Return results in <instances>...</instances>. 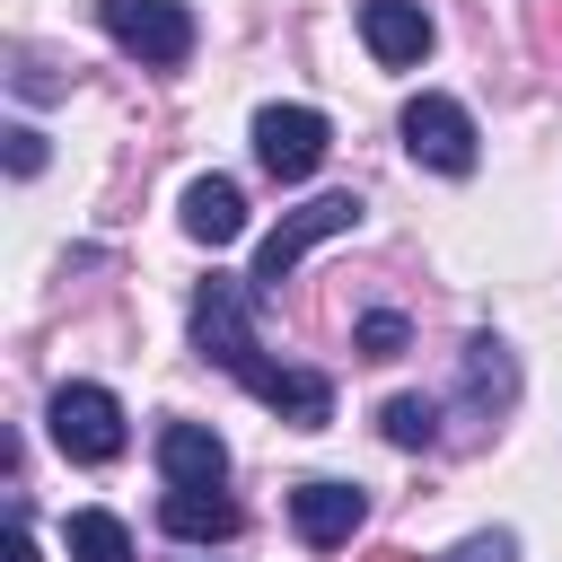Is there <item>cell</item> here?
I'll use <instances>...</instances> for the list:
<instances>
[{
    "mask_svg": "<svg viewBox=\"0 0 562 562\" xmlns=\"http://www.w3.org/2000/svg\"><path fill=\"white\" fill-rule=\"evenodd\" d=\"M193 351L220 360V369H228L263 413H281L290 430H325V422H334V386H325L316 369L263 360V342H255V325H246V290H237L228 272H211V281L193 290Z\"/></svg>",
    "mask_w": 562,
    "mask_h": 562,
    "instance_id": "obj_1",
    "label": "cell"
},
{
    "mask_svg": "<svg viewBox=\"0 0 562 562\" xmlns=\"http://www.w3.org/2000/svg\"><path fill=\"white\" fill-rule=\"evenodd\" d=\"M351 228H360V193H316V202L281 211V228L255 246V290H281V281L299 272V255H307V246H325V237H351Z\"/></svg>",
    "mask_w": 562,
    "mask_h": 562,
    "instance_id": "obj_2",
    "label": "cell"
},
{
    "mask_svg": "<svg viewBox=\"0 0 562 562\" xmlns=\"http://www.w3.org/2000/svg\"><path fill=\"white\" fill-rule=\"evenodd\" d=\"M44 422H53V448H61L70 465H114V457H123V404H114L105 386H88V378H70V386L44 404Z\"/></svg>",
    "mask_w": 562,
    "mask_h": 562,
    "instance_id": "obj_3",
    "label": "cell"
},
{
    "mask_svg": "<svg viewBox=\"0 0 562 562\" xmlns=\"http://www.w3.org/2000/svg\"><path fill=\"white\" fill-rule=\"evenodd\" d=\"M325 149H334V132H325L316 105H263L255 114V158H263L272 184H307L325 167Z\"/></svg>",
    "mask_w": 562,
    "mask_h": 562,
    "instance_id": "obj_4",
    "label": "cell"
},
{
    "mask_svg": "<svg viewBox=\"0 0 562 562\" xmlns=\"http://www.w3.org/2000/svg\"><path fill=\"white\" fill-rule=\"evenodd\" d=\"M97 18H105V35L123 44V53H140V61H184L193 53V9L184 0H97Z\"/></svg>",
    "mask_w": 562,
    "mask_h": 562,
    "instance_id": "obj_5",
    "label": "cell"
},
{
    "mask_svg": "<svg viewBox=\"0 0 562 562\" xmlns=\"http://www.w3.org/2000/svg\"><path fill=\"white\" fill-rule=\"evenodd\" d=\"M404 149H413L422 167H439V176H474V114H465L457 97L422 88V97L404 105Z\"/></svg>",
    "mask_w": 562,
    "mask_h": 562,
    "instance_id": "obj_6",
    "label": "cell"
},
{
    "mask_svg": "<svg viewBox=\"0 0 562 562\" xmlns=\"http://www.w3.org/2000/svg\"><path fill=\"white\" fill-rule=\"evenodd\" d=\"M360 518H369V492H360V483L316 474V483H299V492H290V527H299V544H316V553L351 544V536H360Z\"/></svg>",
    "mask_w": 562,
    "mask_h": 562,
    "instance_id": "obj_7",
    "label": "cell"
},
{
    "mask_svg": "<svg viewBox=\"0 0 562 562\" xmlns=\"http://www.w3.org/2000/svg\"><path fill=\"white\" fill-rule=\"evenodd\" d=\"M158 474H167L176 492H220V483H228V448H220V430H202V422H167V430H158Z\"/></svg>",
    "mask_w": 562,
    "mask_h": 562,
    "instance_id": "obj_8",
    "label": "cell"
},
{
    "mask_svg": "<svg viewBox=\"0 0 562 562\" xmlns=\"http://www.w3.org/2000/svg\"><path fill=\"white\" fill-rule=\"evenodd\" d=\"M360 44L386 61V70H413L430 53V18L422 0H360Z\"/></svg>",
    "mask_w": 562,
    "mask_h": 562,
    "instance_id": "obj_9",
    "label": "cell"
},
{
    "mask_svg": "<svg viewBox=\"0 0 562 562\" xmlns=\"http://www.w3.org/2000/svg\"><path fill=\"white\" fill-rule=\"evenodd\" d=\"M158 527L184 536V544H228V536H237V501H220V492H176V483H167Z\"/></svg>",
    "mask_w": 562,
    "mask_h": 562,
    "instance_id": "obj_10",
    "label": "cell"
},
{
    "mask_svg": "<svg viewBox=\"0 0 562 562\" xmlns=\"http://www.w3.org/2000/svg\"><path fill=\"white\" fill-rule=\"evenodd\" d=\"M184 228H193L202 246H228V237L246 228V193H237L228 176H193V184H184Z\"/></svg>",
    "mask_w": 562,
    "mask_h": 562,
    "instance_id": "obj_11",
    "label": "cell"
},
{
    "mask_svg": "<svg viewBox=\"0 0 562 562\" xmlns=\"http://www.w3.org/2000/svg\"><path fill=\"white\" fill-rule=\"evenodd\" d=\"M465 404H474V413H509V404H518V360H509V342H492V334L465 342Z\"/></svg>",
    "mask_w": 562,
    "mask_h": 562,
    "instance_id": "obj_12",
    "label": "cell"
},
{
    "mask_svg": "<svg viewBox=\"0 0 562 562\" xmlns=\"http://www.w3.org/2000/svg\"><path fill=\"white\" fill-rule=\"evenodd\" d=\"M70 562H132V536H123V518H105V509H79V518H70Z\"/></svg>",
    "mask_w": 562,
    "mask_h": 562,
    "instance_id": "obj_13",
    "label": "cell"
},
{
    "mask_svg": "<svg viewBox=\"0 0 562 562\" xmlns=\"http://www.w3.org/2000/svg\"><path fill=\"white\" fill-rule=\"evenodd\" d=\"M378 430H386L395 448H430V439H439V404H430V395H395V404L378 413Z\"/></svg>",
    "mask_w": 562,
    "mask_h": 562,
    "instance_id": "obj_14",
    "label": "cell"
},
{
    "mask_svg": "<svg viewBox=\"0 0 562 562\" xmlns=\"http://www.w3.org/2000/svg\"><path fill=\"white\" fill-rule=\"evenodd\" d=\"M351 342H360V360H395V351L413 342V325H404L395 307H369V316L351 325Z\"/></svg>",
    "mask_w": 562,
    "mask_h": 562,
    "instance_id": "obj_15",
    "label": "cell"
},
{
    "mask_svg": "<svg viewBox=\"0 0 562 562\" xmlns=\"http://www.w3.org/2000/svg\"><path fill=\"white\" fill-rule=\"evenodd\" d=\"M0 140H9V176H35V167H44V132H35V123H9Z\"/></svg>",
    "mask_w": 562,
    "mask_h": 562,
    "instance_id": "obj_16",
    "label": "cell"
},
{
    "mask_svg": "<svg viewBox=\"0 0 562 562\" xmlns=\"http://www.w3.org/2000/svg\"><path fill=\"white\" fill-rule=\"evenodd\" d=\"M448 562H518V536H509V527H492V536H465Z\"/></svg>",
    "mask_w": 562,
    "mask_h": 562,
    "instance_id": "obj_17",
    "label": "cell"
},
{
    "mask_svg": "<svg viewBox=\"0 0 562 562\" xmlns=\"http://www.w3.org/2000/svg\"><path fill=\"white\" fill-rule=\"evenodd\" d=\"M9 562H35V536H26V509H18V536H9Z\"/></svg>",
    "mask_w": 562,
    "mask_h": 562,
    "instance_id": "obj_18",
    "label": "cell"
},
{
    "mask_svg": "<svg viewBox=\"0 0 562 562\" xmlns=\"http://www.w3.org/2000/svg\"><path fill=\"white\" fill-rule=\"evenodd\" d=\"M369 562H413V553H369Z\"/></svg>",
    "mask_w": 562,
    "mask_h": 562,
    "instance_id": "obj_19",
    "label": "cell"
}]
</instances>
